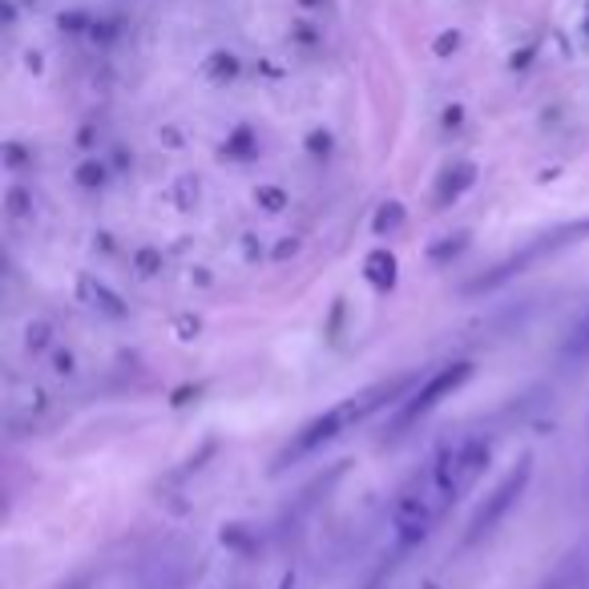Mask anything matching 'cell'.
I'll list each match as a JSON object with an SVG mask.
<instances>
[{
  "instance_id": "cell-8",
  "label": "cell",
  "mask_w": 589,
  "mask_h": 589,
  "mask_svg": "<svg viewBox=\"0 0 589 589\" xmlns=\"http://www.w3.org/2000/svg\"><path fill=\"white\" fill-rule=\"evenodd\" d=\"M424 589H440V586H424Z\"/></svg>"
},
{
  "instance_id": "cell-1",
  "label": "cell",
  "mask_w": 589,
  "mask_h": 589,
  "mask_svg": "<svg viewBox=\"0 0 589 589\" xmlns=\"http://www.w3.org/2000/svg\"><path fill=\"white\" fill-rule=\"evenodd\" d=\"M452 480H449V449L437 452L420 477H412L400 489L396 505H392V525L400 533L404 545H416L432 533L440 517L452 509Z\"/></svg>"
},
{
  "instance_id": "cell-4",
  "label": "cell",
  "mask_w": 589,
  "mask_h": 589,
  "mask_svg": "<svg viewBox=\"0 0 589 589\" xmlns=\"http://www.w3.org/2000/svg\"><path fill=\"white\" fill-rule=\"evenodd\" d=\"M489 440H464L449 449V480H452V501H461L473 489L489 464Z\"/></svg>"
},
{
  "instance_id": "cell-7",
  "label": "cell",
  "mask_w": 589,
  "mask_h": 589,
  "mask_svg": "<svg viewBox=\"0 0 589 589\" xmlns=\"http://www.w3.org/2000/svg\"><path fill=\"white\" fill-rule=\"evenodd\" d=\"M367 271H372V279H376L380 287H388L392 279V271H396V263H392V254H372V259H367Z\"/></svg>"
},
{
  "instance_id": "cell-6",
  "label": "cell",
  "mask_w": 589,
  "mask_h": 589,
  "mask_svg": "<svg viewBox=\"0 0 589 589\" xmlns=\"http://www.w3.org/2000/svg\"><path fill=\"white\" fill-rule=\"evenodd\" d=\"M473 182H477V170H473V166L464 162V166H456V170H449V174H444V182H440V206H449L452 199H461L464 190L473 186Z\"/></svg>"
},
{
  "instance_id": "cell-2",
  "label": "cell",
  "mask_w": 589,
  "mask_h": 589,
  "mask_svg": "<svg viewBox=\"0 0 589 589\" xmlns=\"http://www.w3.org/2000/svg\"><path fill=\"white\" fill-rule=\"evenodd\" d=\"M408 388V376L400 380H380V384H372V388L355 392V396H348V400H339L336 408H327L324 416H315L312 424L299 428V437L291 440L287 452H283V461H291V456H307V452L324 449V444H331V440H339L343 432H351L355 424H364L367 416L380 412L384 404H392V396H400V392Z\"/></svg>"
},
{
  "instance_id": "cell-5",
  "label": "cell",
  "mask_w": 589,
  "mask_h": 589,
  "mask_svg": "<svg viewBox=\"0 0 589 589\" xmlns=\"http://www.w3.org/2000/svg\"><path fill=\"white\" fill-rule=\"evenodd\" d=\"M525 480H529V461H521V468H517V473H509V477L497 485V492L485 501V509L473 517V525H468V541H477L480 533H489V529L497 525V521H501L509 509H513V501L525 492Z\"/></svg>"
},
{
  "instance_id": "cell-3",
  "label": "cell",
  "mask_w": 589,
  "mask_h": 589,
  "mask_svg": "<svg viewBox=\"0 0 589 589\" xmlns=\"http://www.w3.org/2000/svg\"><path fill=\"white\" fill-rule=\"evenodd\" d=\"M468 380H473V364H449V367H440V372H432V376L424 380V388H416L412 396H404L400 412H396L392 428H396V432H404V428L416 424L420 416L432 412L440 400H449L456 388H464Z\"/></svg>"
}]
</instances>
